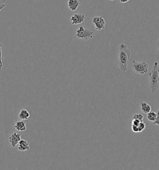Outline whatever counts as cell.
<instances>
[{
  "mask_svg": "<svg viewBox=\"0 0 159 170\" xmlns=\"http://www.w3.org/2000/svg\"><path fill=\"white\" fill-rule=\"evenodd\" d=\"M76 36L79 39H82L87 41V40H89L90 39L93 38V32L87 29H85L83 26H80L77 30Z\"/></svg>",
  "mask_w": 159,
  "mask_h": 170,
  "instance_id": "277c9868",
  "label": "cell"
},
{
  "mask_svg": "<svg viewBox=\"0 0 159 170\" xmlns=\"http://www.w3.org/2000/svg\"><path fill=\"white\" fill-rule=\"evenodd\" d=\"M15 129L19 132H26L27 130L26 122L24 120L18 121L14 125Z\"/></svg>",
  "mask_w": 159,
  "mask_h": 170,
  "instance_id": "9c48e42d",
  "label": "cell"
},
{
  "mask_svg": "<svg viewBox=\"0 0 159 170\" xmlns=\"http://www.w3.org/2000/svg\"><path fill=\"white\" fill-rule=\"evenodd\" d=\"M140 106H141V111L143 113L147 114L148 113L151 112V106L149 105L147 103L142 102L140 103Z\"/></svg>",
  "mask_w": 159,
  "mask_h": 170,
  "instance_id": "7c38bea8",
  "label": "cell"
},
{
  "mask_svg": "<svg viewBox=\"0 0 159 170\" xmlns=\"http://www.w3.org/2000/svg\"><path fill=\"white\" fill-rule=\"evenodd\" d=\"M3 64H1V63H0V70L3 69Z\"/></svg>",
  "mask_w": 159,
  "mask_h": 170,
  "instance_id": "7402d4cb",
  "label": "cell"
},
{
  "mask_svg": "<svg viewBox=\"0 0 159 170\" xmlns=\"http://www.w3.org/2000/svg\"><path fill=\"white\" fill-rule=\"evenodd\" d=\"M67 5L71 11H75L79 7L80 2L78 0H68Z\"/></svg>",
  "mask_w": 159,
  "mask_h": 170,
  "instance_id": "30bf717a",
  "label": "cell"
},
{
  "mask_svg": "<svg viewBox=\"0 0 159 170\" xmlns=\"http://www.w3.org/2000/svg\"><path fill=\"white\" fill-rule=\"evenodd\" d=\"M147 120H149L150 122H155V120H156L157 118V113L154 112H150L149 113H147Z\"/></svg>",
  "mask_w": 159,
  "mask_h": 170,
  "instance_id": "4fadbf2b",
  "label": "cell"
},
{
  "mask_svg": "<svg viewBox=\"0 0 159 170\" xmlns=\"http://www.w3.org/2000/svg\"><path fill=\"white\" fill-rule=\"evenodd\" d=\"M21 140V135L16 132L13 133L11 136L9 137V141L11 143V146L13 148L16 147L18 145V144L19 143Z\"/></svg>",
  "mask_w": 159,
  "mask_h": 170,
  "instance_id": "52a82bcc",
  "label": "cell"
},
{
  "mask_svg": "<svg viewBox=\"0 0 159 170\" xmlns=\"http://www.w3.org/2000/svg\"><path fill=\"white\" fill-rule=\"evenodd\" d=\"M130 0H119V1L122 3H127L128 1H129Z\"/></svg>",
  "mask_w": 159,
  "mask_h": 170,
  "instance_id": "44dd1931",
  "label": "cell"
},
{
  "mask_svg": "<svg viewBox=\"0 0 159 170\" xmlns=\"http://www.w3.org/2000/svg\"><path fill=\"white\" fill-rule=\"evenodd\" d=\"M140 122L141 121H140L139 120H137V119H132V125L138 126Z\"/></svg>",
  "mask_w": 159,
  "mask_h": 170,
  "instance_id": "ac0fdd59",
  "label": "cell"
},
{
  "mask_svg": "<svg viewBox=\"0 0 159 170\" xmlns=\"http://www.w3.org/2000/svg\"><path fill=\"white\" fill-rule=\"evenodd\" d=\"M109 1H114V0H109Z\"/></svg>",
  "mask_w": 159,
  "mask_h": 170,
  "instance_id": "cb8c5ba5",
  "label": "cell"
},
{
  "mask_svg": "<svg viewBox=\"0 0 159 170\" xmlns=\"http://www.w3.org/2000/svg\"><path fill=\"white\" fill-rule=\"evenodd\" d=\"M30 150L29 143L25 140H21L18 143V150L21 151H28Z\"/></svg>",
  "mask_w": 159,
  "mask_h": 170,
  "instance_id": "ba28073f",
  "label": "cell"
},
{
  "mask_svg": "<svg viewBox=\"0 0 159 170\" xmlns=\"http://www.w3.org/2000/svg\"><path fill=\"white\" fill-rule=\"evenodd\" d=\"M157 48H158L159 51V40L157 42Z\"/></svg>",
  "mask_w": 159,
  "mask_h": 170,
  "instance_id": "603a6c76",
  "label": "cell"
},
{
  "mask_svg": "<svg viewBox=\"0 0 159 170\" xmlns=\"http://www.w3.org/2000/svg\"><path fill=\"white\" fill-rule=\"evenodd\" d=\"M0 63L3 64L2 62V44L0 43Z\"/></svg>",
  "mask_w": 159,
  "mask_h": 170,
  "instance_id": "ffe728a7",
  "label": "cell"
},
{
  "mask_svg": "<svg viewBox=\"0 0 159 170\" xmlns=\"http://www.w3.org/2000/svg\"><path fill=\"white\" fill-rule=\"evenodd\" d=\"M6 3V0H0V12L5 8Z\"/></svg>",
  "mask_w": 159,
  "mask_h": 170,
  "instance_id": "2e32d148",
  "label": "cell"
},
{
  "mask_svg": "<svg viewBox=\"0 0 159 170\" xmlns=\"http://www.w3.org/2000/svg\"><path fill=\"white\" fill-rule=\"evenodd\" d=\"M150 79V89L152 93L154 94L159 89V65L157 62L154 63L151 72H148Z\"/></svg>",
  "mask_w": 159,
  "mask_h": 170,
  "instance_id": "7a4b0ae2",
  "label": "cell"
},
{
  "mask_svg": "<svg viewBox=\"0 0 159 170\" xmlns=\"http://www.w3.org/2000/svg\"><path fill=\"white\" fill-rule=\"evenodd\" d=\"M85 19V15L82 13H75L70 18L72 25L82 24Z\"/></svg>",
  "mask_w": 159,
  "mask_h": 170,
  "instance_id": "8992f818",
  "label": "cell"
},
{
  "mask_svg": "<svg viewBox=\"0 0 159 170\" xmlns=\"http://www.w3.org/2000/svg\"><path fill=\"white\" fill-rule=\"evenodd\" d=\"M154 125H156L159 126V110L157 111V118L156 120H155V122H154Z\"/></svg>",
  "mask_w": 159,
  "mask_h": 170,
  "instance_id": "d6986e66",
  "label": "cell"
},
{
  "mask_svg": "<svg viewBox=\"0 0 159 170\" xmlns=\"http://www.w3.org/2000/svg\"><path fill=\"white\" fill-rule=\"evenodd\" d=\"M132 119H137V120H139L141 122H143L144 116L142 114H135L132 117Z\"/></svg>",
  "mask_w": 159,
  "mask_h": 170,
  "instance_id": "5bb4252c",
  "label": "cell"
},
{
  "mask_svg": "<svg viewBox=\"0 0 159 170\" xmlns=\"http://www.w3.org/2000/svg\"><path fill=\"white\" fill-rule=\"evenodd\" d=\"M132 67L134 71L136 74H146L149 72V64L146 62H137L133 61L132 63Z\"/></svg>",
  "mask_w": 159,
  "mask_h": 170,
  "instance_id": "3957f363",
  "label": "cell"
},
{
  "mask_svg": "<svg viewBox=\"0 0 159 170\" xmlns=\"http://www.w3.org/2000/svg\"><path fill=\"white\" fill-rule=\"evenodd\" d=\"M130 55L131 52L128 49L127 46L125 44H121L119 51V67L121 71H127Z\"/></svg>",
  "mask_w": 159,
  "mask_h": 170,
  "instance_id": "6da1fadb",
  "label": "cell"
},
{
  "mask_svg": "<svg viewBox=\"0 0 159 170\" xmlns=\"http://www.w3.org/2000/svg\"><path fill=\"white\" fill-rule=\"evenodd\" d=\"M146 124L143 122H140V123L138 125V128H139V132H142L145 129H146Z\"/></svg>",
  "mask_w": 159,
  "mask_h": 170,
  "instance_id": "9a60e30c",
  "label": "cell"
},
{
  "mask_svg": "<svg viewBox=\"0 0 159 170\" xmlns=\"http://www.w3.org/2000/svg\"><path fill=\"white\" fill-rule=\"evenodd\" d=\"M92 23L97 31H102L106 27V21L102 16H95L92 19Z\"/></svg>",
  "mask_w": 159,
  "mask_h": 170,
  "instance_id": "5b68a950",
  "label": "cell"
},
{
  "mask_svg": "<svg viewBox=\"0 0 159 170\" xmlns=\"http://www.w3.org/2000/svg\"><path fill=\"white\" fill-rule=\"evenodd\" d=\"M18 117H19V118L21 120H28L30 117V113L27 110L22 109L19 113Z\"/></svg>",
  "mask_w": 159,
  "mask_h": 170,
  "instance_id": "8fae6325",
  "label": "cell"
},
{
  "mask_svg": "<svg viewBox=\"0 0 159 170\" xmlns=\"http://www.w3.org/2000/svg\"><path fill=\"white\" fill-rule=\"evenodd\" d=\"M131 129H132V130L133 132H135V133H139V130L138 126H137V125H131Z\"/></svg>",
  "mask_w": 159,
  "mask_h": 170,
  "instance_id": "e0dca14e",
  "label": "cell"
}]
</instances>
